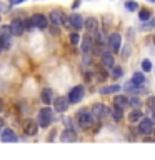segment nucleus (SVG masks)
Returning <instances> with one entry per match:
<instances>
[{
    "label": "nucleus",
    "instance_id": "37998d69",
    "mask_svg": "<svg viewBox=\"0 0 155 160\" xmlns=\"http://www.w3.org/2000/svg\"><path fill=\"white\" fill-rule=\"evenodd\" d=\"M0 22H2V18H0Z\"/></svg>",
    "mask_w": 155,
    "mask_h": 160
},
{
    "label": "nucleus",
    "instance_id": "bb28decb",
    "mask_svg": "<svg viewBox=\"0 0 155 160\" xmlns=\"http://www.w3.org/2000/svg\"><path fill=\"white\" fill-rule=\"evenodd\" d=\"M125 8L130 10V12H133V10L138 8V3L135 2V0H127V2H125Z\"/></svg>",
    "mask_w": 155,
    "mask_h": 160
},
{
    "label": "nucleus",
    "instance_id": "a211bd4d",
    "mask_svg": "<svg viewBox=\"0 0 155 160\" xmlns=\"http://www.w3.org/2000/svg\"><path fill=\"white\" fill-rule=\"evenodd\" d=\"M62 15H63L62 10H52V12H50V20H52V23L55 27L62 25Z\"/></svg>",
    "mask_w": 155,
    "mask_h": 160
},
{
    "label": "nucleus",
    "instance_id": "2f4dec72",
    "mask_svg": "<svg viewBox=\"0 0 155 160\" xmlns=\"http://www.w3.org/2000/svg\"><path fill=\"white\" fill-rule=\"evenodd\" d=\"M145 103H147V107H148L150 110H152V112L155 110V97H148V98H147V102H145Z\"/></svg>",
    "mask_w": 155,
    "mask_h": 160
},
{
    "label": "nucleus",
    "instance_id": "5701e85b",
    "mask_svg": "<svg viewBox=\"0 0 155 160\" xmlns=\"http://www.w3.org/2000/svg\"><path fill=\"white\" fill-rule=\"evenodd\" d=\"M112 117H113L115 122H120V120H122V117H123V108H120V107H117V105H113V107H112Z\"/></svg>",
    "mask_w": 155,
    "mask_h": 160
},
{
    "label": "nucleus",
    "instance_id": "ddd939ff",
    "mask_svg": "<svg viewBox=\"0 0 155 160\" xmlns=\"http://www.w3.org/2000/svg\"><path fill=\"white\" fill-rule=\"evenodd\" d=\"M10 27V33L13 35V37H18V35L23 33V23H22V18H15L12 23L8 25Z\"/></svg>",
    "mask_w": 155,
    "mask_h": 160
},
{
    "label": "nucleus",
    "instance_id": "0eeeda50",
    "mask_svg": "<svg viewBox=\"0 0 155 160\" xmlns=\"http://www.w3.org/2000/svg\"><path fill=\"white\" fill-rule=\"evenodd\" d=\"M152 128H153V120L143 117V118L138 122V133L148 135V133H152Z\"/></svg>",
    "mask_w": 155,
    "mask_h": 160
},
{
    "label": "nucleus",
    "instance_id": "4be33fe9",
    "mask_svg": "<svg viewBox=\"0 0 155 160\" xmlns=\"http://www.w3.org/2000/svg\"><path fill=\"white\" fill-rule=\"evenodd\" d=\"M120 88H122V87H120V85H117V83H115V85H108V87L100 88V93H102V95H108V93H118V92H120Z\"/></svg>",
    "mask_w": 155,
    "mask_h": 160
},
{
    "label": "nucleus",
    "instance_id": "f257e3e1",
    "mask_svg": "<svg viewBox=\"0 0 155 160\" xmlns=\"http://www.w3.org/2000/svg\"><path fill=\"white\" fill-rule=\"evenodd\" d=\"M77 123H78V127L80 128H83V130H87V128H92L93 127V123H95V117L92 115V112H88V110H78L77 112Z\"/></svg>",
    "mask_w": 155,
    "mask_h": 160
},
{
    "label": "nucleus",
    "instance_id": "c756f323",
    "mask_svg": "<svg viewBox=\"0 0 155 160\" xmlns=\"http://www.w3.org/2000/svg\"><path fill=\"white\" fill-rule=\"evenodd\" d=\"M142 70L143 72H150V70H152V62H150L148 58L142 60Z\"/></svg>",
    "mask_w": 155,
    "mask_h": 160
},
{
    "label": "nucleus",
    "instance_id": "393cba45",
    "mask_svg": "<svg viewBox=\"0 0 155 160\" xmlns=\"http://www.w3.org/2000/svg\"><path fill=\"white\" fill-rule=\"evenodd\" d=\"M150 13H152V12H150L148 8H142V10H140V13H138V18L143 20V22H145V20H150Z\"/></svg>",
    "mask_w": 155,
    "mask_h": 160
},
{
    "label": "nucleus",
    "instance_id": "f3484780",
    "mask_svg": "<svg viewBox=\"0 0 155 160\" xmlns=\"http://www.w3.org/2000/svg\"><path fill=\"white\" fill-rule=\"evenodd\" d=\"M82 40V53L85 55V53H92V37L90 35H85L83 38H80Z\"/></svg>",
    "mask_w": 155,
    "mask_h": 160
},
{
    "label": "nucleus",
    "instance_id": "7c9ffc66",
    "mask_svg": "<svg viewBox=\"0 0 155 160\" xmlns=\"http://www.w3.org/2000/svg\"><path fill=\"white\" fill-rule=\"evenodd\" d=\"M22 23H23V30H32V27H33L32 18H23Z\"/></svg>",
    "mask_w": 155,
    "mask_h": 160
},
{
    "label": "nucleus",
    "instance_id": "9d476101",
    "mask_svg": "<svg viewBox=\"0 0 155 160\" xmlns=\"http://www.w3.org/2000/svg\"><path fill=\"white\" fill-rule=\"evenodd\" d=\"M10 27L7 25V27L2 28V33H0V45H2V48H10L12 47V40H10Z\"/></svg>",
    "mask_w": 155,
    "mask_h": 160
},
{
    "label": "nucleus",
    "instance_id": "6e6552de",
    "mask_svg": "<svg viewBox=\"0 0 155 160\" xmlns=\"http://www.w3.org/2000/svg\"><path fill=\"white\" fill-rule=\"evenodd\" d=\"M23 133L27 135V137H35V135L38 133V123L35 122V120H27V122L23 123Z\"/></svg>",
    "mask_w": 155,
    "mask_h": 160
},
{
    "label": "nucleus",
    "instance_id": "f03ea898",
    "mask_svg": "<svg viewBox=\"0 0 155 160\" xmlns=\"http://www.w3.org/2000/svg\"><path fill=\"white\" fill-rule=\"evenodd\" d=\"M37 120H38V122H37V123H38V127L48 128L50 125L55 122V120H53V112H52V108H50V107H43V108L38 112Z\"/></svg>",
    "mask_w": 155,
    "mask_h": 160
},
{
    "label": "nucleus",
    "instance_id": "9b49d317",
    "mask_svg": "<svg viewBox=\"0 0 155 160\" xmlns=\"http://www.w3.org/2000/svg\"><path fill=\"white\" fill-rule=\"evenodd\" d=\"M68 23L73 30H80V28H83V17L80 13H72L68 18Z\"/></svg>",
    "mask_w": 155,
    "mask_h": 160
},
{
    "label": "nucleus",
    "instance_id": "a19ab883",
    "mask_svg": "<svg viewBox=\"0 0 155 160\" xmlns=\"http://www.w3.org/2000/svg\"><path fill=\"white\" fill-rule=\"evenodd\" d=\"M148 2H155V0H148Z\"/></svg>",
    "mask_w": 155,
    "mask_h": 160
},
{
    "label": "nucleus",
    "instance_id": "72a5a7b5",
    "mask_svg": "<svg viewBox=\"0 0 155 160\" xmlns=\"http://www.w3.org/2000/svg\"><path fill=\"white\" fill-rule=\"evenodd\" d=\"M63 123H65V127L73 128V120H72V118H65V120H63Z\"/></svg>",
    "mask_w": 155,
    "mask_h": 160
},
{
    "label": "nucleus",
    "instance_id": "cd10ccee",
    "mask_svg": "<svg viewBox=\"0 0 155 160\" xmlns=\"http://www.w3.org/2000/svg\"><path fill=\"white\" fill-rule=\"evenodd\" d=\"M80 38H82V37H80L77 32L70 33V37H68V40H70V43H72V45H78L80 43Z\"/></svg>",
    "mask_w": 155,
    "mask_h": 160
},
{
    "label": "nucleus",
    "instance_id": "2eb2a0df",
    "mask_svg": "<svg viewBox=\"0 0 155 160\" xmlns=\"http://www.w3.org/2000/svg\"><path fill=\"white\" fill-rule=\"evenodd\" d=\"M102 63L105 68H112L115 65V58L112 52H102Z\"/></svg>",
    "mask_w": 155,
    "mask_h": 160
},
{
    "label": "nucleus",
    "instance_id": "b1692460",
    "mask_svg": "<svg viewBox=\"0 0 155 160\" xmlns=\"http://www.w3.org/2000/svg\"><path fill=\"white\" fill-rule=\"evenodd\" d=\"M145 80H147V78H145V75H143L142 72H135L133 77H132V82H133L135 85H143Z\"/></svg>",
    "mask_w": 155,
    "mask_h": 160
},
{
    "label": "nucleus",
    "instance_id": "a878e982",
    "mask_svg": "<svg viewBox=\"0 0 155 160\" xmlns=\"http://www.w3.org/2000/svg\"><path fill=\"white\" fill-rule=\"evenodd\" d=\"M122 75H123V68L122 67H115V65H113V67H112V77L113 78H120Z\"/></svg>",
    "mask_w": 155,
    "mask_h": 160
},
{
    "label": "nucleus",
    "instance_id": "79ce46f5",
    "mask_svg": "<svg viewBox=\"0 0 155 160\" xmlns=\"http://www.w3.org/2000/svg\"><path fill=\"white\" fill-rule=\"evenodd\" d=\"M153 43H155V38H153Z\"/></svg>",
    "mask_w": 155,
    "mask_h": 160
},
{
    "label": "nucleus",
    "instance_id": "473e14b6",
    "mask_svg": "<svg viewBox=\"0 0 155 160\" xmlns=\"http://www.w3.org/2000/svg\"><path fill=\"white\" fill-rule=\"evenodd\" d=\"M122 57L123 58H128L130 57V45H125V47L122 48Z\"/></svg>",
    "mask_w": 155,
    "mask_h": 160
},
{
    "label": "nucleus",
    "instance_id": "c9c22d12",
    "mask_svg": "<svg viewBox=\"0 0 155 160\" xmlns=\"http://www.w3.org/2000/svg\"><path fill=\"white\" fill-rule=\"evenodd\" d=\"M22 2H25V0H10V3H12V5H18V3H22Z\"/></svg>",
    "mask_w": 155,
    "mask_h": 160
},
{
    "label": "nucleus",
    "instance_id": "e433bc0d",
    "mask_svg": "<svg viewBox=\"0 0 155 160\" xmlns=\"http://www.w3.org/2000/svg\"><path fill=\"white\" fill-rule=\"evenodd\" d=\"M2 110H3V100L0 98V112H2Z\"/></svg>",
    "mask_w": 155,
    "mask_h": 160
},
{
    "label": "nucleus",
    "instance_id": "4c0bfd02",
    "mask_svg": "<svg viewBox=\"0 0 155 160\" xmlns=\"http://www.w3.org/2000/svg\"><path fill=\"white\" fill-rule=\"evenodd\" d=\"M2 128H3V118H0V132H2Z\"/></svg>",
    "mask_w": 155,
    "mask_h": 160
},
{
    "label": "nucleus",
    "instance_id": "ea45409f",
    "mask_svg": "<svg viewBox=\"0 0 155 160\" xmlns=\"http://www.w3.org/2000/svg\"><path fill=\"white\" fill-rule=\"evenodd\" d=\"M2 50H3V48H2V45H0V52H2Z\"/></svg>",
    "mask_w": 155,
    "mask_h": 160
},
{
    "label": "nucleus",
    "instance_id": "58836bf2",
    "mask_svg": "<svg viewBox=\"0 0 155 160\" xmlns=\"http://www.w3.org/2000/svg\"><path fill=\"white\" fill-rule=\"evenodd\" d=\"M152 133H153V138H155V128H152Z\"/></svg>",
    "mask_w": 155,
    "mask_h": 160
},
{
    "label": "nucleus",
    "instance_id": "dca6fc26",
    "mask_svg": "<svg viewBox=\"0 0 155 160\" xmlns=\"http://www.w3.org/2000/svg\"><path fill=\"white\" fill-rule=\"evenodd\" d=\"M83 27L87 28L88 32H97V28H98V20L95 18V17L85 18V20H83Z\"/></svg>",
    "mask_w": 155,
    "mask_h": 160
},
{
    "label": "nucleus",
    "instance_id": "f704fd0d",
    "mask_svg": "<svg viewBox=\"0 0 155 160\" xmlns=\"http://www.w3.org/2000/svg\"><path fill=\"white\" fill-rule=\"evenodd\" d=\"M152 25H153V22H148V23H143V27H142V30L145 32V30H150L152 28Z\"/></svg>",
    "mask_w": 155,
    "mask_h": 160
},
{
    "label": "nucleus",
    "instance_id": "1a4fd4ad",
    "mask_svg": "<svg viewBox=\"0 0 155 160\" xmlns=\"http://www.w3.org/2000/svg\"><path fill=\"white\" fill-rule=\"evenodd\" d=\"M32 23H33V27H37L40 30L48 27V20H47V17H45L43 13H33L32 15Z\"/></svg>",
    "mask_w": 155,
    "mask_h": 160
},
{
    "label": "nucleus",
    "instance_id": "20e7f679",
    "mask_svg": "<svg viewBox=\"0 0 155 160\" xmlns=\"http://www.w3.org/2000/svg\"><path fill=\"white\" fill-rule=\"evenodd\" d=\"M90 112H92V115H93L95 118H105L110 113V108L105 103H93Z\"/></svg>",
    "mask_w": 155,
    "mask_h": 160
},
{
    "label": "nucleus",
    "instance_id": "c85d7f7f",
    "mask_svg": "<svg viewBox=\"0 0 155 160\" xmlns=\"http://www.w3.org/2000/svg\"><path fill=\"white\" fill-rule=\"evenodd\" d=\"M128 105H132V107L138 108L140 105H142V100H140L138 97H130V98H128Z\"/></svg>",
    "mask_w": 155,
    "mask_h": 160
},
{
    "label": "nucleus",
    "instance_id": "f8f14e48",
    "mask_svg": "<svg viewBox=\"0 0 155 160\" xmlns=\"http://www.w3.org/2000/svg\"><path fill=\"white\" fill-rule=\"evenodd\" d=\"M0 140H2L3 143H7V142H17V133L13 132L12 128H3L2 132H0Z\"/></svg>",
    "mask_w": 155,
    "mask_h": 160
},
{
    "label": "nucleus",
    "instance_id": "7ed1b4c3",
    "mask_svg": "<svg viewBox=\"0 0 155 160\" xmlns=\"http://www.w3.org/2000/svg\"><path fill=\"white\" fill-rule=\"evenodd\" d=\"M83 95H85V88L82 87V85H75V87L70 88L67 98H68L70 103H78L80 100L83 98Z\"/></svg>",
    "mask_w": 155,
    "mask_h": 160
},
{
    "label": "nucleus",
    "instance_id": "4468645a",
    "mask_svg": "<svg viewBox=\"0 0 155 160\" xmlns=\"http://www.w3.org/2000/svg\"><path fill=\"white\" fill-rule=\"evenodd\" d=\"M60 140H62V142H75V140H77V132H75V128L65 127V130L60 133Z\"/></svg>",
    "mask_w": 155,
    "mask_h": 160
},
{
    "label": "nucleus",
    "instance_id": "39448f33",
    "mask_svg": "<svg viewBox=\"0 0 155 160\" xmlns=\"http://www.w3.org/2000/svg\"><path fill=\"white\" fill-rule=\"evenodd\" d=\"M108 45H110V48H112V52H118L120 48H122V35L120 33H110L108 35Z\"/></svg>",
    "mask_w": 155,
    "mask_h": 160
},
{
    "label": "nucleus",
    "instance_id": "6ab92c4d",
    "mask_svg": "<svg viewBox=\"0 0 155 160\" xmlns=\"http://www.w3.org/2000/svg\"><path fill=\"white\" fill-rule=\"evenodd\" d=\"M42 102L45 105H50L53 102V92H52V88H43L42 90Z\"/></svg>",
    "mask_w": 155,
    "mask_h": 160
},
{
    "label": "nucleus",
    "instance_id": "aec40b11",
    "mask_svg": "<svg viewBox=\"0 0 155 160\" xmlns=\"http://www.w3.org/2000/svg\"><path fill=\"white\" fill-rule=\"evenodd\" d=\"M143 117H145L143 112H142V110H138V108H135V110H132V112L128 113V120H130L132 123H135V122H140V120H142Z\"/></svg>",
    "mask_w": 155,
    "mask_h": 160
},
{
    "label": "nucleus",
    "instance_id": "412c9836",
    "mask_svg": "<svg viewBox=\"0 0 155 160\" xmlns=\"http://www.w3.org/2000/svg\"><path fill=\"white\" fill-rule=\"evenodd\" d=\"M113 105H117L120 108H125L128 105V98L125 95H115L113 97Z\"/></svg>",
    "mask_w": 155,
    "mask_h": 160
},
{
    "label": "nucleus",
    "instance_id": "423d86ee",
    "mask_svg": "<svg viewBox=\"0 0 155 160\" xmlns=\"http://www.w3.org/2000/svg\"><path fill=\"white\" fill-rule=\"evenodd\" d=\"M53 108H55V112H58V113H63V112H67V108H68V98L67 97H57V98H53Z\"/></svg>",
    "mask_w": 155,
    "mask_h": 160
}]
</instances>
